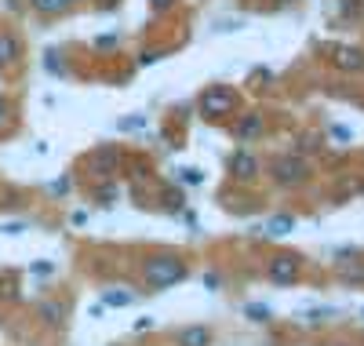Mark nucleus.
I'll use <instances>...</instances> for the list:
<instances>
[{"instance_id": "obj_7", "label": "nucleus", "mask_w": 364, "mask_h": 346, "mask_svg": "<svg viewBox=\"0 0 364 346\" xmlns=\"http://www.w3.org/2000/svg\"><path fill=\"white\" fill-rule=\"evenodd\" d=\"M117 164H120V153L113 146H102V150H95V153L87 157V168L95 172V175H113Z\"/></svg>"}, {"instance_id": "obj_2", "label": "nucleus", "mask_w": 364, "mask_h": 346, "mask_svg": "<svg viewBox=\"0 0 364 346\" xmlns=\"http://www.w3.org/2000/svg\"><path fill=\"white\" fill-rule=\"evenodd\" d=\"M233 106H237L233 88L215 84V88H204V91H200V113H204V117H211V120H219V117L233 113Z\"/></svg>"}, {"instance_id": "obj_19", "label": "nucleus", "mask_w": 364, "mask_h": 346, "mask_svg": "<svg viewBox=\"0 0 364 346\" xmlns=\"http://www.w3.org/2000/svg\"><path fill=\"white\" fill-rule=\"evenodd\" d=\"M99 201H102V204H113V201H117V186H102V190H99Z\"/></svg>"}, {"instance_id": "obj_11", "label": "nucleus", "mask_w": 364, "mask_h": 346, "mask_svg": "<svg viewBox=\"0 0 364 346\" xmlns=\"http://www.w3.org/2000/svg\"><path fill=\"white\" fill-rule=\"evenodd\" d=\"M37 313H41V321H44V325H63V321H66V306H63V303H55V299H51V303H41Z\"/></svg>"}, {"instance_id": "obj_14", "label": "nucleus", "mask_w": 364, "mask_h": 346, "mask_svg": "<svg viewBox=\"0 0 364 346\" xmlns=\"http://www.w3.org/2000/svg\"><path fill=\"white\" fill-rule=\"evenodd\" d=\"M29 8L41 11V15H58V11L70 8V4H66V0H29Z\"/></svg>"}, {"instance_id": "obj_16", "label": "nucleus", "mask_w": 364, "mask_h": 346, "mask_svg": "<svg viewBox=\"0 0 364 346\" xmlns=\"http://www.w3.org/2000/svg\"><path fill=\"white\" fill-rule=\"evenodd\" d=\"M164 58V48H154V51H142L139 55V66H154V62H161Z\"/></svg>"}, {"instance_id": "obj_5", "label": "nucleus", "mask_w": 364, "mask_h": 346, "mask_svg": "<svg viewBox=\"0 0 364 346\" xmlns=\"http://www.w3.org/2000/svg\"><path fill=\"white\" fill-rule=\"evenodd\" d=\"M230 175L237 182H252V179H259V161L248 150H233L230 153Z\"/></svg>"}, {"instance_id": "obj_3", "label": "nucleus", "mask_w": 364, "mask_h": 346, "mask_svg": "<svg viewBox=\"0 0 364 346\" xmlns=\"http://www.w3.org/2000/svg\"><path fill=\"white\" fill-rule=\"evenodd\" d=\"M266 277L273 285H291V281H299V259L295 256H273L266 263Z\"/></svg>"}, {"instance_id": "obj_22", "label": "nucleus", "mask_w": 364, "mask_h": 346, "mask_svg": "<svg viewBox=\"0 0 364 346\" xmlns=\"http://www.w3.org/2000/svg\"><path fill=\"white\" fill-rule=\"evenodd\" d=\"M164 201H168V208H175V211H178L182 204H186V201H182V194H168Z\"/></svg>"}, {"instance_id": "obj_26", "label": "nucleus", "mask_w": 364, "mask_h": 346, "mask_svg": "<svg viewBox=\"0 0 364 346\" xmlns=\"http://www.w3.org/2000/svg\"><path fill=\"white\" fill-rule=\"evenodd\" d=\"M175 4V0H154V11H168Z\"/></svg>"}, {"instance_id": "obj_23", "label": "nucleus", "mask_w": 364, "mask_h": 346, "mask_svg": "<svg viewBox=\"0 0 364 346\" xmlns=\"http://www.w3.org/2000/svg\"><path fill=\"white\" fill-rule=\"evenodd\" d=\"M51 194H70V179H63V182H51Z\"/></svg>"}, {"instance_id": "obj_4", "label": "nucleus", "mask_w": 364, "mask_h": 346, "mask_svg": "<svg viewBox=\"0 0 364 346\" xmlns=\"http://www.w3.org/2000/svg\"><path fill=\"white\" fill-rule=\"evenodd\" d=\"M273 175H277V182H284V186H291V182H306L310 164H306V161H299V157H281V161L273 164Z\"/></svg>"}, {"instance_id": "obj_20", "label": "nucleus", "mask_w": 364, "mask_h": 346, "mask_svg": "<svg viewBox=\"0 0 364 346\" xmlns=\"http://www.w3.org/2000/svg\"><path fill=\"white\" fill-rule=\"evenodd\" d=\"M8 117H11V106H8V99H4V95H0V128L8 124Z\"/></svg>"}, {"instance_id": "obj_21", "label": "nucleus", "mask_w": 364, "mask_h": 346, "mask_svg": "<svg viewBox=\"0 0 364 346\" xmlns=\"http://www.w3.org/2000/svg\"><path fill=\"white\" fill-rule=\"evenodd\" d=\"M95 48H117V33H106V37H99V41H95Z\"/></svg>"}, {"instance_id": "obj_17", "label": "nucleus", "mask_w": 364, "mask_h": 346, "mask_svg": "<svg viewBox=\"0 0 364 346\" xmlns=\"http://www.w3.org/2000/svg\"><path fill=\"white\" fill-rule=\"evenodd\" d=\"M178 179L186 182V186H197V182H204V175H200L197 168H182V172H178Z\"/></svg>"}, {"instance_id": "obj_9", "label": "nucleus", "mask_w": 364, "mask_h": 346, "mask_svg": "<svg viewBox=\"0 0 364 346\" xmlns=\"http://www.w3.org/2000/svg\"><path fill=\"white\" fill-rule=\"evenodd\" d=\"M175 342H178V346H211V328H204V325L178 328V332H175Z\"/></svg>"}, {"instance_id": "obj_10", "label": "nucleus", "mask_w": 364, "mask_h": 346, "mask_svg": "<svg viewBox=\"0 0 364 346\" xmlns=\"http://www.w3.org/2000/svg\"><path fill=\"white\" fill-rule=\"evenodd\" d=\"M233 135H237V139H259V135H262V117H259V113L240 117V120L233 124Z\"/></svg>"}, {"instance_id": "obj_27", "label": "nucleus", "mask_w": 364, "mask_h": 346, "mask_svg": "<svg viewBox=\"0 0 364 346\" xmlns=\"http://www.w3.org/2000/svg\"><path fill=\"white\" fill-rule=\"evenodd\" d=\"M66 4H73V0H66Z\"/></svg>"}, {"instance_id": "obj_6", "label": "nucleus", "mask_w": 364, "mask_h": 346, "mask_svg": "<svg viewBox=\"0 0 364 346\" xmlns=\"http://www.w3.org/2000/svg\"><path fill=\"white\" fill-rule=\"evenodd\" d=\"M328 55H331V66H336V70H346V73H360L364 70V51L360 48L339 44V48H331Z\"/></svg>"}, {"instance_id": "obj_8", "label": "nucleus", "mask_w": 364, "mask_h": 346, "mask_svg": "<svg viewBox=\"0 0 364 346\" xmlns=\"http://www.w3.org/2000/svg\"><path fill=\"white\" fill-rule=\"evenodd\" d=\"M22 58V44L15 33H8V29H0V70L15 66V62Z\"/></svg>"}, {"instance_id": "obj_24", "label": "nucleus", "mask_w": 364, "mask_h": 346, "mask_svg": "<svg viewBox=\"0 0 364 346\" xmlns=\"http://www.w3.org/2000/svg\"><path fill=\"white\" fill-rule=\"evenodd\" d=\"M204 285H208L211 292H215V288H219V273H204Z\"/></svg>"}, {"instance_id": "obj_15", "label": "nucleus", "mask_w": 364, "mask_h": 346, "mask_svg": "<svg viewBox=\"0 0 364 346\" xmlns=\"http://www.w3.org/2000/svg\"><path fill=\"white\" fill-rule=\"evenodd\" d=\"M245 313H248L252 321H259V325H266V321L273 318V313H269V306H259V303H248V306H245Z\"/></svg>"}, {"instance_id": "obj_13", "label": "nucleus", "mask_w": 364, "mask_h": 346, "mask_svg": "<svg viewBox=\"0 0 364 346\" xmlns=\"http://www.w3.org/2000/svg\"><path fill=\"white\" fill-rule=\"evenodd\" d=\"M132 299H135V292H128V288H106L102 292V303L106 306H117V310L120 306H132Z\"/></svg>"}, {"instance_id": "obj_12", "label": "nucleus", "mask_w": 364, "mask_h": 346, "mask_svg": "<svg viewBox=\"0 0 364 346\" xmlns=\"http://www.w3.org/2000/svg\"><path fill=\"white\" fill-rule=\"evenodd\" d=\"M295 230V219L291 215H273L269 223H266V237H284Z\"/></svg>"}, {"instance_id": "obj_18", "label": "nucleus", "mask_w": 364, "mask_h": 346, "mask_svg": "<svg viewBox=\"0 0 364 346\" xmlns=\"http://www.w3.org/2000/svg\"><path fill=\"white\" fill-rule=\"evenodd\" d=\"M29 270H33L37 277H48V273H55V266H51L48 259H37V263H33V266H29Z\"/></svg>"}, {"instance_id": "obj_25", "label": "nucleus", "mask_w": 364, "mask_h": 346, "mask_svg": "<svg viewBox=\"0 0 364 346\" xmlns=\"http://www.w3.org/2000/svg\"><path fill=\"white\" fill-rule=\"evenodd\" d=\"M146 328H154V318H139L135 321V332H146Z\"/></svg>"}, {"instance_id": "obj_1", "label": "nucleus", "mask_w": 364, "mask_h": 346, "mask_svg": "<svg viewBox=\"0 0 364 346\" xmlns=\"http://www.w3.org/2000/svg\"><path fill=\"white\" fill-rule=\"evenodd\" d=\"M190 277V266L182 263V256H171V251H157V256L142 259V281L146 288L154 292H164L171 285H178V281Z\"/></svg>"}]
</instances>
